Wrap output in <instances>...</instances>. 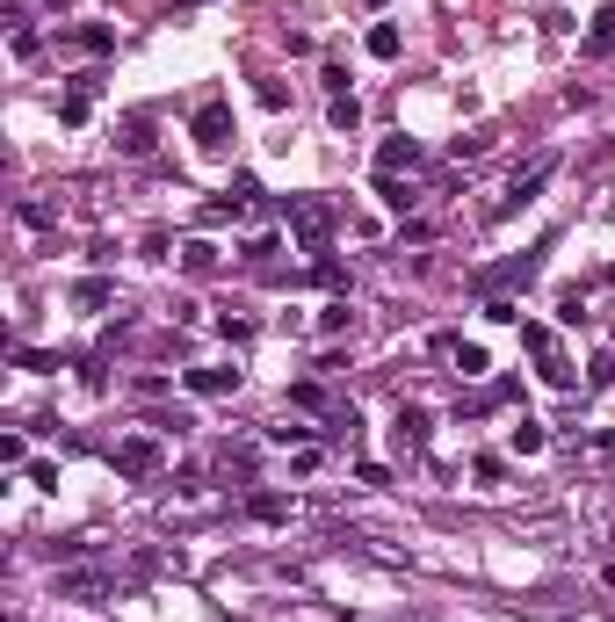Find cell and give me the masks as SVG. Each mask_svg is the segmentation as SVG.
Masks as SVG:
<instances>
[{
    "label": "cell",
    "instance_id": "obj_1",
    "mask_svg": "<svg viewBox=\"0 0 615 622\" xmlns=\"http://www.w3.org/2000/svg\"><path fill=\"white\" fill-rule=\"evenodd\" d=\"M160 463H167L160 434H123V442H116V471H123V478H152Z\"/></svg>",
    "mask_w": 615,
    "mask_h": 622
},
{
    "label": "cell",
    "instance_id": "obj_2",
    "mask_svg": "<svg viewBox=\"0 0 615 622\" xmlns=\"http://www.w3.org/2000/svg\"><path fill=\"white\" fill-rule=\"evenodd\" d=\"M196 145H203V152H225V145H232V109H225V102H203V109H196Z\"/></svg>",
    "mask_w": 615,
    "mask_h": 622
},
{
    "label": "cell",
    "instance_id": "obj_3",
    "mask_svg": "<svg viewBox=\"0 0 615 622\" xmlns=\"http://www.w3.org/2000/svg\"><path fill=\"white\" fill-rule=\"evenodd\" d=\"M550 174H558V152H536V160H529V167H521V174H514V189H507V196H521V203H529V196L543 189V181H550Z\"/></svg>",
    "mask_w": 615,
    "mask_h": 622
},
{
    "label": "cell",
    "instance_id": "obj_4",
    "mask_svg": "<svg viewBox=\"0 0 615 622\" xmlns=\"http://www.w3.org/2000/svg\"><path fill=\"white\" fill-rule=\"evenodd\" d=\"M58 594H66V601H109L116 586H109L102 572H73V579H58Z\"/></svg>",
    "mask_w": 615,
    "mask_h": 622
},
{
    "label": "cell",
    "instance_id": "obj_5",
    "mask_svg": "<svg viewBox=\"0 0 615 622\" xmlns=\"http://www.w3.org/2000/svg\"><path fill=\"white\" fill-rule=\"evenodd\" d=\"M290 225H297V239H326V232H333V210H326V203H297Z\"/></svg>",
    "mask_w": 615,
    "mask_h": 622
},
{
    "label": "cell",
    "instance_id": "obj_6",
    "mask_svg": "<svg viewBox=\"0 0 615 622\" xmlns=\"http://www.w3.org/2000/svg\"><path fill=\"white\" fill-rule=\"evenodd\" d=\"M95 87H102L95 73H80V80H73V95L58 102V116H66V123H87V109H95Z\"/></svg>",
    "mask_w": 615,
    "mask_h": 622
},
{
    "label": "cell",
    "instance_id": "obj_7",
    "mask_svg": "<svg viewBox=\"0 0 615 622\" xmlns=\"http://www.w3.org/2000/svg\"><path fill=\"white\" fill-rule=\"evenodd\" d=\"M232 384H239V369H189V391L196 398H225Z\"/></svg>",
    "mask_w": 615,
    "mask_h": 622
},
{
    "label": "cell",
    "instance_id": "obj_8",
    "mask_svg": "<svg viewBox=\"0 0 615 622\" xmlns=\"http://www.w3.org/2000/svg\"><path fill=\"white\" fill-rule=\"evenodd\" d=\"M413 160H420V145H413V138H391V145L377 152V174H398V167H413Z\"/></svg>",
    "mask_w": 615,
    "mask_h": 622
},
{
    "label": "cell",
    "instance_id": "obj_9",
    "mask_svg": "<svg viewBox=\"0 0 615 622\" xmlns=\"http://www.w3.org/2000/svg\"><path fill=\"white\" fill-rule=\"evenodd\" d=\"M109 297H116V290H109V283H102V275H87V283H80V290H73V304H80V311H102V304H109Z\"/></svg>",
    "mask_w": 615,
    "mask_h": 622
},
{
    "label": "cell",
    "instance_id": "obj_10",
    "mask_svg": "<svg viewBox=\"0 0 615 622\" xmlns=\"http://www.w3.org/2000/svg\"><path fill=\"white\" fill-rule=\"evenodd\" d=\"M181 261H189V275H210V268H218V246L196 239V246H181Z\"/></svg>",
    "mask_w": 615,
    "mask_h": 622
},
{
    "label": "cell",
    "instance_id": "obj_11",
    "mask_svg": "<svg viewBox=\"0 0 615 622\" xmlns=\"http://www.w3.org/2000/svg\"><path fill=\"white\" fill-rule=\"evenodd\" d=\"M369 58H398V29H391V22L369 29Z\"/></svg>",
    "mask_w": 615,
    "mask_h": 622
},
{
    "label": "cell",
    "instance_id": "obj_12",
    "mask_svg": "<svg viewBox=\"0 0 615 622\" xmlns=\"http://www.w3.org/2000/svg\"><path fill=\"white\" fill-rule=\"evenodd\" d=\"M485 319H492V326H521V304H514V297H492Z\"/></svg>",
    "mask_w": 615,
    "mask_h": 622
},
{
    "label": "cell",
    "instance_id": "obj_13",
    "mask_svg": "<svg viewBox=\"0 0 615 622\" xmlns=\"http://www.w3.org/2000/svg\"><path fill=\"white\" fill-rule=\"evenodd\" d=\"M536 449H543V427L521 420V427H514V456H536Z\"/></svg>",
    "mask_w": 615,
    "mask_h": 622
},
{
    "label": "cell",
    "instance_id": "obj_14",
    "mask_svg": "<svg viewBox=\"0 0 615 622\" xmlns=\"http://www.w3.org/2000/svg\"><path fill=\"white\" fill-rule=\"evenodd\" d=\"M362 123V109H355V95H333V131H355Z\"/></svg>",
    "mask_w": 615,
    "mask_h": 622
},
{
    "label": "cell",
    "instance_id": "obj_15",
    "mask_svg": "<svg viewBox=\"0 0 615 622\" xmlns=\"http://www.w3.org/2000/svg\"><path fill=\"white\" fill-rule=\"evenodd\" d=\"M254 521H290V500H275V492H261V500H254Z\"/></svg>",
    "mask_w": 615,
    "mask_h": 622
},
{
    "label": "cell",
    "instance_id": "obj_16",
    "mask_svg": "<svg viewBox=\"0 0 615 622\" xmlns=\"http://www.w3.org/2000/svg\"><path fill=\"white\" fill-rule=\"evenodd\" d=\"M594 51H615V8L594 15Z\"/></svg>",
    "mask_w": 615,
    "mask_h": 622
},
{
    "label": "cell",
    "instance_id": "obj_17",
    "mask_svg": "<svg viewBox=\"0 0 615 622\" xmlns=\"http://www.w3.org/2000/svg\"><path fill=\"white\" fill-rule=\"evenodd\" d=\"M319 326H326V333H348V326H355V311H348V304H326V311H319Z\"/></svg>",
    "mask_w": 615,
    "mask_h": 622
},
{
    "label": "cell",
    "instance_id": "obj_18",
    "mask_svg": "<svg viewBox=\"0 0 615 622\" xmlns=\"http://www.w3.org/2000/svg\"><path fill=\"white\" fill-rule=\"evenodd\" d=\"M471 478H478V485H500V478H507V463H500V456H478V463H471Z\"/></svg>",
    "mask_w": 615,
    "mask_h": 622
},
{
    "label": "cell",
    "instance_id": "obj_19",
    "mask_svg": "<svg viewBox=\"0 0 615 622\" xmlns=\"http://www.w3.org/2000/svg\"><path fill=\"white\" fill-rule=\"evenodd\" d=\"M398 434H406V442H427V413L406 406V413H398Z\"/></svg>",
    "mask_w": 615,
    "mask_h": 622
},
{
    "label": "cell",
    "instance_id": "obj_20",
    "mask_svg": "<svg viewBox=\"0 0 615 622\" xmlns=\"http://www.w3.org/2000/svg\"><path fill=\"white\" fill-rule=\"evenodd\" d=\"M123 152H152V131H145V123H123Z\"/></svg>",
    "mask_w": 615,
    "mask_h": 622
}]
</instances>
